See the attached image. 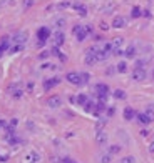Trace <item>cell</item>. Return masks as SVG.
Here are the masks:
<instances>
[{"label":"cell","mask_w":154,"mask_h":163,"mask_svg":"<svg viewBox=\"0 0 154 163\" xmlns=\"http://www.w3.org/2000/svg\"><path fill=\"white\" fill-rule=\"evenodd\" d=\"M96 107H97V103H96V102H87L86 105H84V110H86L87 113H94L96 112Z\"/></svg>","instance_id":"cell-17"},{"label":"cell","mask_w":154,"mask_h":163,"mask_svg":"<svg viewBox=\"0 0 154 163\" xmlns=\"http://www.w3.org/2000/svg\"><path fill=\"white\" fill-rule=\"evenodd\" d=\"M122 43H124V38H121V37H117V38L112 40V47H114V48H121Z\"/></svg>","instance_id":"cell-25"},{"label":"cell","mask_w":154,"mask_h":163,"mask_svg":"<svg viewBox=\"0 0 154 163\" xmlns=\"http://www.w3.org/2000/svg\"><path fill=\"white\" fill-rule=\"evenodd\" d=\"M146 113H147V115L151 117V120L154 121V112H153V110H146Z\"/></svg>","instance_id":"cell-43"},{"label":"cell","mask_w":154,"mask_h":163,"mask_svg":"<svg viewBox=\"0 0 154 163\" xmlns=\"http://www.w3.org/2000/svg\"><path fill=\"white\" fill-rule=\"evenodd\" d=\"M76 98H77V105H79V107H84V105H86L87 102H89V100H87V96L84 95V93H79V95H77Z\"/></svg>","instance_id":"cell-20"},{"label":"cell","mask_w":154,"mask_h":163,"mask_svg":"<svg viewBox=\"0 0 154 163\" xmlns=\"http://www.w3.org/2000/svg\"><path fill=\"white\" fill-rule=\"evenodd\" d=\"M32 5H34V0H24V9H30V7H32Z\"/></svg>","instance_id":"cell-36"},{"label":"cell","mask_w":154,"mask_h":163,"mask_svg":"<svg viewBox=\"0 0 154 163\" xmlns=\"http://www.w3.org/2000/svg\"><path fill=\"white\" fill-rule=\"evenodd\" d=\"M27 42V34L25 32H17L12 35V43H19V45H25Z\"/></svg>","instance_id":"cell-5"},{"label":"cell","mask_w":154,"mask_h":163,"mask_svg":"<svg viewBox=\"0 0 154 163\" xmlns=\"http://www.w3.org/2000/svg\"><path fill=\"white\" fill-rule=\"evenodd\" d=\"M69 7H70V2H60L57 5V9H69Z\"/></svg>","instance_id":"cell-35"},{"label":"cell","mask_w":154,"mask_h":163,"mask_svg":"<svg viewBox=\"0 0 154 163\" xmlns=\"http://www.w3.org/2000/svg\"><path fill=\"white\" fill-rule=\"evenodd\" d=\"M0 128H7V121L5 120H0Z\"/></svg>","instance_id":"cell-45"},{"label":"cell","mask_w":154,"mask_h":163,"mask_svg":"<svg viewBox=\"0 0 154 163\" xmlns=\"http://www.w3.org/2000/svg\"><path fill=\"white\" fill-rule=\"evenodd\" d=\"M149 135V132L147 130H141V137H147Z\"/></svg>","instance_id":"cell-48"},{"label":"cell","mask_w":154,"mask_h":163,"mask_svg":"<svg viewBox=\"0 0 154 163\" xmlns=\"http://www.w3.org/2000/svg\"><path fill=\"white\" fill-rule=\"evenodd\" d=\"M52 37V32L49 27H40L37 32V40H49Z\"/></svg>","instance_id":"cell-4"},{"label":"cell","mask_w":154,"mask_h":163,"mask_svg":"<svg viewBox=\"0 0 154 163\" xmlns=\"http://www.w3.org/2000/svg\"><path fill=\"white\" fill-rule=\"evenodd\" d=\"M133 80H136V82H144L146 80V70L144 68H134L133 70Z\"/></svg>","instance_id":"cell-6"},{"label":"cell","mask_w":154,"mask_h":163,"mask_svg":"<svg viewBox=\"0 0 154 163\" xmlns=\"http://www.w3.org/2000/svg\"><path fill=\"white\" fill-rule=\"evenodd\" d=\"M149 151H151V153H154V142H151V145H149Z\"/></svg>","instance_id":"cell-49"},{"label":"cell","mask_w":154,"mask_h":163,"mask_svg":"<svg viewBox=\"0 0 154 163\" xmlns=\"http://www.w3.org/2000/svg\"><path fill=\"white\" fill-rule=\"evenodd\" d=\"M121 151V145H111L109 146V153L111 155H117Z\"/></svg>","instance_id":"cell-27"},{"label":"cell","mask_w":154,"mask_h":163,"mask_svg":"<svg viewBox=\"0 0 154 163\" xmlns=\"http://www.w3.org/2000/svg\"><path fill=\"white\" fill-rule=\"evenodd\" d=\"M50 53L54 55V57H59V55L62 53V52L59 50V47H56V45H52V48H50Z\"/></svg>","instance_id":"cell-29"},{"label":"cell","mask_w":154,"mask_h":163,"mask_svg":"<svg viewBox=\"0 0 154 163\" xmlns=\"http://www.w3.org/2000/svg\"><path fill=\"white\" fill-rule=\"evenodd\" d=\"M136 117H137L136 110H134V108H131V107H126V108H124V120H127V121H133Z\"/></svg>","instance_id":"cell-11"},{"label":"cell","mask_w":154,"mask_h":163,"mask_svg":"<svg viewBox=\"0 0 154 163\" xmlns=\"http://www.w3.org/2000/svg\"><path fill=\"white\" fill-rule=\"evenodd\" d=\"M30 155H32V158H34V162H35V163H38V162H40V155H38L35 150H32V151H30Z\"/></svg>","instance_id":"cell-33"},{"label":"cell","mask_w":154,"mask_h":163,"mask_svg":"<svg viewBox=\"0 0 154 163\" xmlns=\"http://www.w3.org/2000/svg\"><path fill=\"white\" fill-rule=\"evenodd\" d=\"M81 78H82V85H86L87 82H89L90 75H89V73H87V72H82V73H81Z\"/></svg>","instance_id":"cell-28"},{"label":"cell","mask_w":154,"mask_h":163,"mask_svg":"<svg viewBox=\"0 0 154 163\" xmlns=\"http://www.w3.org/2000/svg\"><path fill=\"white\" fill-rule=\"evenodd\" d=\"M111 156H112L111 153H104V155L99 156V162L101 163H111Z\"/></svg>","instance_id":"cell-26"},{"label":"cell","mask_w":154,"mask_h":163,"mask_svg":"<svg viewBox=\"0 0 154 163\" xmlns=\"http://www.w3.org/2000/svg\"><path fill=\"white\" fill-rule=\"evenodd\" d=\"M86 29H87V32H89V34H92V30H94V29H92V25H86Z\"/></svg>","instance_id":"cell-50"},{"label":"cell","mask_w":154,"mask_h":163,"mask_svg":"<svg viewBox=\"0 0 154 163\" xmlns=\"http://www.w3.org/2000/svg\"><path fill=\"white\" fill-rule=\"evenodd\" d=\"M59 60H60V62H65V60H67V57H65L64 53H60L59 55Z\"/></svg>","instance_id":"cell-46"},{"label":"cell","mask_w":154,"mask_h":163,"mask_svg":"<svg viewBox=\"0 0 154 163\" xmlns=\"http://www.w3.org/2000/svg\"><path fill=\"white\" fill-rule=\"evenodd\" d=\"M126 23H127V20H126L122 15H117V17H114V20H112V27H114V29H124Z\"/></svg>","instance_id":"cell-8"},{"label":"cell","mask_w":154,"mask_h":163,"mask_svg":"<svg viewBox=\"0 0 154 163\" xmlns=\"http://www.w3.org/2000/svg\"><path fill=\"white\" fill-rule=\"evenodd\" d=\"M109 55H111V53H107V52H104L102 48H101V50L96 52V58H97V62H104V60L109 57Z\"/></svg>","instance_id":"cell-16"},{"label":"cell","mask_w":154,"mask_h":163,"mask_svg":"<svg viewBox=\"0 0 154 163\" xmlns=\"http://www.w3.org/2000/svg\"><path fill=\"white\" fill-rule=\"evenodd\" d=\"M64 42H65V35L62 30H57V32L52 34V45L60 47V45H64Z\"/></svg>","instance_id":"cell-2"},{"label":"cell","mask_w":154,"mask_h":163,"mask_svg":"<svg viewBox=\"0 0 154 163\" xmlns=\"http://www.w3.org/2000/svg\"><path fill=\"white\" fill-rule=\"evenodd\" d=\"M142 17L149 18V17H151V12H149V10H144V12H142Z\"/></svg>","instance_id":"cell-44"},{"label":"cell","mask_w":154,"mask_h":163,"mask_svg":"<svg viewBox=\"0 0 154 163\" xmlns=\"http://www.w3.org/2000/svg\"><path fill=\"white\" fill-rule=\"evenodd\" d=\"M115 7H117V5H115L114 2H109L107 5H104V7H102V12L104 13H112L115 10Z\"/></svg>","instance_id":"cell-18"},{"label":"cell","mask_w":154,"mask_h":163,"mask_svg":"<svg viewBox=\"0 0 154 163\" xmlns=\"http://www.w3.org/2000/svg\"><path fill=\"white\" fill-rule=\"evenodd\" d=\"M32 88H34V83H32V82H29V83H27V90H29V92H32Z\"/></svg>","instance_id":"cell-47"},{"label":"cell","mask_w":154,"mask_h":163,"mask_svg":"<svg viewBox=\"0 0 154 163\" xmlns=\"http://www.w3.org/2000/svg\"><path fill=\"white\" fill-rule=\"evenodd\" d=\"M72 34L76 35L77 42H84V40H86V37L89 35V32H87L86 25H76L72 29Z\"/></svg>","instance_id":"cell-1"},{"label":"cell","mask_w":154,"mask_h":163,"mask_svg":"<svg viewBox=\"0 0 154 163\" xmlns=\"http://www.w3.org/2000/svg\"><path fill=\"white\" fill-rule=\"evenodd\" d=\"M47 105L50 107V108H59L60 105H62V98L57 96V95H54V96H50V98L47 100Z\"/></svg>","instance_id":"cell-9"},{"label":"cell","mask_w":154,"mask_h":163,"mask_svg":"<svg viewBox=\"0 0 154 163\" xmlns=\"http://www.w3.org/2000/svg\"><path fill=\"white\" fill-rule=\"evenodd\" d=\"M121 163H136V158L134 156H124L121 160Z\"/></svg>","instance_id":"cell-31"},{"label":"cell","mask_w":154,"mask_h":163,"mask_svg":"<svg viewBox=\"0 0 154 163\" xmlns=\"http://www.w3.org/2000/svg\"><path fill=\"white\" fill-rule=\"evenodd\" d=\"M141 15H142L141 9H139V7H133V10H131V17H133V18H139Z\"/></svg>","instance_id":"cell-24"},{"label":"cell","mask_w":154,"mask_h":163,"mask_svg":"<svg viewBox=\"0 0 154 163\" xmlns=\"http://www.w3.org/2000/svg\"><path fill=\"white\" fill-rule=\"evenodd\" d=\"M74 9L79 12V15H81V17H86V15H87V9L82 4H76V5H74Z\"/></svg>","instance_id":"cell-19"},{"label":"cell","mask_w":154,"mask_h":163,"mask_svg":"<svg viewBox=\"0 0 154 163\" xmlns=\"http://www.w3.org/2000/svg\"><path fill=\"white\" fill-rule=\"evenodd\" d=\"M136 68H144V60H137V62H136Z\"/></svg>","instance_id":"cell-38"},{"label":"cell","mask_w":154,"mask_h":163,"mask_svg":"<svg viewBox=\"0 0 154 163\" xmlns=\"http://www.w3.org/2000/svg\"><path fill=\"white\" fill-rule=\"evenodd\" d=\"M45 43H47V40H37V47H38V48H42Z\"/></svg>","instance_id":"cell-40"},{"label":"cell","mask_w":154,"mask_h":163,"mask_svg":"<svg viewBox=\"0 0 154 163\" xmlns=\"http://www.w3.org/2000/svg\"><path fill=\"white\" fill-rule=\"evenodd\" d=\"M65 80H67L69 83H72V85H82L81 73H77V72H69L67 75H65Z\"/></svg>","instance_id":"cell-3"},{"label":"cell","mask_w":154,"mask_h":163,"mask_svg":"<svg viewBox=\"0 0 154 163\" xmlns=\"http://www.w3.org/2000/svg\"><path fill=\"white\" fill-rule=\"evenodd\" d=\"M24 50V45H19V43H12L9 48V53H17V52Z\"/></svg>","instance_id":"cell-22"},{"label":"cell","mask_w":154,"mask_h":163,"mask_svg":"<svg viewBox=\"0 0 154 163\" xmlns=\"http://www.w3.org/2000/svg\"><path fill=\"white\" fill-rule=\"evenodd\" d=\"M124 55H126V58H134V57H136V47H134V45H129L127 48H126Z\"/></svg>","instance_id":"cell-15"},{"label":"cell","mask_w":154,"mask_h":163,"mask_svg":"<svg viewBox=\"0 0 154 163\" xmlns=\"http://www.w3.org/2000/svg\"><path fill=\"white\" fill-rule=\"evenodd\" d=\"M96 142H97L99 145H106V142H107V133L104 132V130H97V133H96Z\"/></svg>","instance_id":"cell-13"},{"label":"cell","mask_w":154,"mask_h":163,"mask_svg":"<svg viewBox=\"0 0 154 163\" xmlns=\"http://www.w3.org/2000/svg\"><path fill=\"white\" fill-rule=\"evenodd\" d=\"M115 70L119 72V73H126V72H127V63H126V62H119L117 65H115Z\"/></svg>","instance_id":"cell-21"},{"label":"cell","mask_w":154,"mask_h":163,"mask_svg":"<svg viewBox=\"0 0 154 163\" xmlns=\"http://www.w3.org/2000/svg\"><path fill=\"white\" fill-rule=\"evenodd\" d=\"M96 93H97V95H109V85L97 83L96 85Z\"/></svg>","instance_id":"cell-14"},{"label":"cell","mask_w":154,"mask_h":163,"mask_svg":"<svg viewBox=\"0 0 154 163\" xmlns=\"http://www.w3.org/2000/svg\"><path fill=\"white\" fill-rule=\"evenodd\" d=\"M64 25H65V18H59V20L56 22V27H57V29H59V30L62 29V27H64Z\"/></svg>","instance_id":"cell-34"},{"label":"cell","mask_w":154,"mask_h":163,"mask_svg":"<svg viewBox=\"0 0 154 163\" xmlns=\"http://www.w3.org/2000/svg\"><path fill=\"white\" fill-rule=\"evenodd\" d=\"M136 118H137V121H139L141 125H149L151 121H153V120H151V117H149V115H147L146 112L137 113V117H136Z\"/></svg>","instance_id":"cell-12"},{"label":"cell","mask_w":154,"mask_h":163,"mask_svg":"<svg viewBox=\"0 0 154 163\" xmlns=\"http://www.w3.org/2000/svg\"><path fill=\"white\" fill-rule=\"evenodd\" d=\"M109 29V25H107L106 22H101V30H107Z\"/></svg>","instance_id":"cell-42"},{"label":"cell","mask_w":154,"mask_h":163,"mask_svg":"<svg viewBox=\"0 0 154 163\" xmlns=\"http://www.w3.org/2000/svg\"><path fill=\"white\" fill-rule=\"evenodd\" d=\"M49 55H52L50 52H47V50H44V52H40V53H38V60H45L49 57Z\"/></svg>","instance_id":"cell-32"},{"label":"cell","mask_w":154,"mask_h":163,"mask_svg":"<svg viewBox=\"0 0 154 163\" xmlns=\"http://www.w3.org/2000/svg\"><path fill=\"white\" fill-rule=\"evenodd\" d=\"M59 83H60V78H59V77L49 78V80H45V82H44V90H45V92H49L50 88H54L56 85H59Z\"/></svg>","instance_id":"cell-7"},{"label":"cell","mask_w":154,"mask_h":163,"mask_svg":"<svg viewBox=\"0 0 154 163\" xmlns=\"http://www.w3.org/2000/svg\"><path fill=\"white\" fill-rule=\"evenodd\" d=\"M24 163H35L34 162V158H32V155H25V158H24Z\"/></svg>","instance_id":"cell-37"},{"label":"cell","mask_w":154,"mask_h":163,"mask_svg":"<svg viewBox=\"0 0 154 163\" xmlns=\"http://www.w3.org/2000/svg\"><path fill=\"white\" fill-rule=\"evenodd\" d=\"M112 95H114V98H117V100H124V98H126V92H124V90H119V88L114 90Z\"/></svg>","instance_id":"cell-23"},{"label":"cell","mask_w":154,"mask_h":163,"mask_svg":"<svg viewBox=\"0 0 154 163\" xmlns=\"http://www.w3.org/2000/svg\"><path fill=\"white\" fill-rule=\"evenodd\" d=\"M107 115H114V108H109V110H107Z\"/></svg>","instance_id":"cell-51"},{"label":"cell","mask_w":154,"mask_h":163,"mask_svg":"<svg viewBox=\"0 0 154 163\" xmlns=\"http://www.w3.org/2000/svg\"><path fill=\"white\" fill-rule=\"evenodd\" d=\"M22 95H24V92H22L20 88H17V90H13V92H12L13 98H22Z\"/></svg>","instance_id":"cell-30"},{"label":"cell","mask_w":154,"mask_h":163,"mask_svg":"<svg viewBox=\"0 0 154 163\" xmlns=\"http://www.w3.org/2000/svg\"><path fill=\"white\" fill-rule=\"evenodd\" d=\"M17 123H19V120H17V118H12L9 125H10V126H17Z\"/></svg>","instance_id":"cell-41"},{"label":"cell","mask_w":154,"mask_h":163,"mask_svg":"<svg viewBox=\"0 0 154 163\" xmlns=\"http://www.w3.org/2000/svg\"><path fill=\"white\" fill-rule=\"evenodd\" d=\"M9 162V155H0V163Z\"/></svg>","instance_id":"cell-39"},{"label":"cell","mask_w":154,"mask_h":163,"mask_svg":"<svg viewBox=\"0 0 154 163\" xmlns=\"http://www.w3.org/2000/svg\"><path fill=\"white\" fill-rule=\"evenodd\" d=\"M10 42H12V40H10L9 37H4V38H2V42H0V57H2V55H4L5 52H9V48H10Z\"/></svg>","instance_id":"cell-10"}]
</instances>
